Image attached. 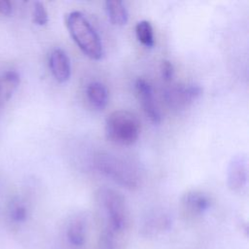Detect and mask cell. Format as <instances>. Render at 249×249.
<instances>
[{"mask_svg": "<svg viewBox=\"0 0 249 249\" xmlns=\"http://www.w3.org/2000/svg\"><path fill=\"white\" fill-rule=\"evenodd\" d=\"M95 202L102 223L101 231L123 236L128 224L124 196L115 189L101 187L95 193Z\"/></svg>", "mask_w": 249, "mask_h": 249, "instance_id": "obj_1", "label": "cell"}, {"mask_svg": "<svg viewBox=\"0 0 249 249\" xmlns=\"http://www.w3.org/2000/svg\"><path fill=\"white\" fill-rule=\"evenodd\" d=\"M64 22L73 41L87 56L91 59H100L103 56L101 39L83 13L79 11L67 13Z\"/></svg>", "mask_w": 249, "mask_h": 249, "instance_id": "obj_2", "label": "cell"}, {"mask_svg": "<svg viewBox=\"0 0 249 249\" xmlns=\"http://www.w3.org/2000/svg\"><path fill=\"white\" fill-rule=\"evenodd\" d=\"M92 161L99 173L125 189H137L141 183V176L136 166L123 158L101 152L93 157Z\"/></svg>", "mask_w": 249, "mask_h": 249, "instance_id": "obj_3", "label": "cell"}, {"mask_svg": "<svg viewBox=\"0 0 249 249\" xmlns=\"http://www.w3.org/2000/svg\"><path fill=\"white\" fill-rule=\"evenodd\" d=\"M105 136L117 145L128 146L135 143L140 135L141 125L138 118L127 110L112 112L105 121Z\"/></svg>", "mask_w": 249, "mask_h": 249, "instance_id": "obj_4", "label": "cell"}, {"mask_svg": "<svg viewBox=\"0 0 249 249\" xmlns=\"http://www.w3.org/2000/svg\"><path fill=\"white\" fill-rule=\"evenodd\" d=\"M202 93V89L195 84H174L165 89L163 98L166 105L175 111L186 109Z\"/></svg>", "mask_w": 249, "mask_h": 249, "instance_id": "obj_5", "label": "cell"}, {"mask_svg": "<svg viewBox=\"0 0 249 249\" xmlns=\"http://www.w3.org/2000/svg\"><path fill=\"white\" fill-rule=\"evenodd\" d=\"M134 89L146 117L153 124H159L161 120V116L155 101L152 85L147 80L138 78L135 81Z\"/></svg>", "mask_w": 249, "mask_h": 249, "instance_id": "obj_6", "label": "cell"}, {"mask_svg": "<svg viewBox=\"0 0 249 249\" xmlns=\"http://www.w3.org/2000/svg\"><path fill=\"white\" fill-rule=\"evenodd\" d=\"M248 179V160L245 155H234L230 160L227 181L228 186L232 192H240L247 184Z\"/></svg>", "mask_w": 249, "mask_h": 249, "instance_id": "obj_7", "label": "cell"}, {"mask_svg": "<svg viewBox=\"0 0 249 249\" xmlns=\"http://www.w3.org/2000/svg\"><path fill=\"white\" fill-rule=\"evenodd\" d=\"M211 205L209 196L198 190H191L181 197V206L188 217H196L203 214Z\"/></svg>", "mask_w": 249, "mask_h": 249, "instance_id": "obj_8", "label": "cell"}, {"mask_svg": "<svg viewBox=\"0 0 249 249\" xmlns=\"http://www.w3.org/2000/svg\"><path fill=\"white\" fill-rule=\"evenodd\" d=\"M171 226V219L167 213L162 210H155L149 213L141 226V233L144 236H156Z\"/></svg>", "mask_w": 249, "mask_h": 249, "instance_id": "obj_9", "label": "cell"}, {"mask_svg": "<svg viewBox=\"0 0 249 249\" xmlns=\"http://www.w3.org/2000/svg\"><path fill=\"white\" fill-rule=\"evenodd\" d=\"M49 67L53 77L58 83H64L69 80L71 63L67 53L62 49H54L50 53Z\"/></svg>", "mask_w": 249, "mask_h": 249, "instance_id": "obj_10", "label": "cell"}, {"mask_svg": "<svg viewBox=\"0 0 249 249\" xmlns=\"http://www.w3.org/2000/svg\"><path fill=\"white\" fill-rule=\"evenodd\" d=\"M87 218L82 214H77L70 219L66 228V237L68 242L74 247L84 245L88 229Z\"/></svg>", "mask_w": 249, "mask_h": 249, "instance_id": "obj_11", "label": "cell"}, {"mask_svg": "<svg viewBox=\"0 0 249 249\" xmlns=\"http://www.w3.org/2000/svg\"><path fill=\"white\" fill-rule=\"evenodd\" d=\"M89 102L96 109L103 110L108 103V90L100 82H91L86 90Z\"/></svg>", "mask_w": 249, "mask_h": 249, "instance_id": "obj_12", "label": "cell"}, {"mask_svg": "<svg viewBox=\"0 0 249 249\" xmlns=\"http://www.w3.org/2000/svg\"><path fill=\"white\" fill-rule=\"evenodd\" d=\"M105 10L109 20L114 25H124L127 22L128 14L124 4L118 0H108L105 2Z\"/></svg>", "mask_w": 249, "mask_h": 249, "instance_id": "obj_13", "label": "cell"}, {"mask_svg": "<svg viewBox=\"0 0 249 249\" xmlns=\"http://www.w3.org/2000/svg\"><path fill=\"white\" fill-rule=\"evenodd\" d=\"M20 82L18 72L10 70L0 78V103L11 98Z\"/></svg>", "mask_w": 249, "mask_h": 249, "instance_id": "obj_14", "label": "cell"}, {"mask_svg": "<svg viewBox=\"0 0 249 249\" xmlns=\"http://www.w3.org/2000/svg\"><path fill=\"white\" fill-rule=\"evenodd\" d=\"M135 34L137 40L145 47L152 48L154 46V31L148 20H140L135 26Z\"/></svg>", "mask_w": 249, "mask_h": 249, "instance_id": "obj_15", "label": "cell"}, {"mask_svg": "<svg viewBox=\"0 0 249 249\" xmlns=\"http://www.w3.org/2000/svg\"><path fill=\"white\" fill-rule=\"evenodd\" d=\"M33 21L38 25H45L49 21L48 12L44 6V4L40 1L34 2L33 5Z\"/></svg>", "mask_w": 249, "mask_h": 249, "instance_id": "obj_16", "label": "cell"}, {"mask_svg": "<svg viewBox=\"0 0 249 249\" xmlns=\"http://www.w3.org/2000/svg\"><path fill=\"white\" fill-rule=\"evenodd\" d=\"M11 218L17 223H20L27 218V209L22 203H15L11 209Z\"/></svg>", "mask_w": 249, "mask_h": 249, "instance_id": "obj_17", "label": "cell"}, {"mask_svg": "<svg viewBox=\"0 0 249 249\" xmlns=\"http://www.w3.org/2000/svg\"><path fill=\"white\" fill-rule=\"evenodd\" d=\"M160 74L162 79L165 82H170L174 76V67L173 64L167 60L163 59L160 63Z\"/></svg>", "mask_w": 249, "mask_h": 249, "instance_id": "obj_18", "label": "cell"}, {"mask_svg": "<svg viewBox=\"0 0 249 249\" xmlns=\"http://www.w3.org/2000/svg\"><path fill=\"white\" fill-rule=\"evenodd\" d=\"M13 11V6L8 0H0V14L3 16L11 15Z\"/></svg>", "mask_w": 249, "mask_h": 249, "instance_id": "obj_19", "label": "cell"}]
</instances>
